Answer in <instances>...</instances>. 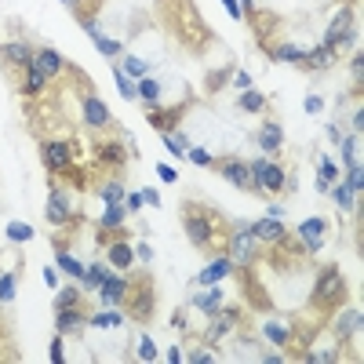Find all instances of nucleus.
<instances>
[{"label": "nucleus", "mask_w": 364, "mask_h": 364, "mask_svg": "<svg viewBox=\"0 0 364 364\" xmlns=\"http://www.w3.org/2000/svg\"><path fill=\"white\" fill-rule=\"evenodd\" d=\"M215 226H222V219L212 212V207H200L197 200H186V207H182V229H186V237H190L193 248L212 251L219 244V237H215L219 229Z\"/></svg>", "instance_id": "1"}, {"label": "nucleus", "mask_w": 364, "mask_h": 364, "mask_svg": "<svg viewBox=\"0 0 364 364\" xmlns=\"http://www.w3.org/2000/svg\"><path fill=\"white\" fill-rule=\"evenodd\" d=\"M350 295V284L343 277L339 266H324L314 280V292H309V309H321V314H331V309H339Z\"/></svg>", "instance_id": "2"}, {"label": "nucleus", "mask_w": 364, "mask_h": 364, "mask_svg": "<svg viewBox=\"0 0 364 364\" xmlns=\"http://www.w3.org/2000/svg\"><path fill=\"white\" fill-rule=\"evenodd\" d=\"M321 44H328L339 59L350 55V47L357 51V8H353V4H343V8H339V15L328 22Z\"/></svg>", "instance_id": "3"}, {"label": "nucleus", "mask_w": 364, "mask_h": 364, "mask_svg": "<svg viewBox=\"0 0 364 364\" xmlns=\"http://www.w3.org/2000/svg\"><path fill=\"white\" fill-rule=\"evenodd\" d=\"M248 171H251V190L255 193H266V197L288 193V190H284V186H288V171H284V164L266 161V157H255V161H248Z\"/></svg>", "instance_id": "4"}, {"label": "nucleus", "mask_w": 364, "mask_h": 364, "mask_svg": "<svg viewBox=\"0 0 364 364\" xmlns=\"http://www.w3.org/2000/svg\"><path fill=\"white\" fill-rule=\"evenodd\" d=\"M153 306H157V292H153V280L149 273L132 277V292L124 299V314L132 321H149L153 317Z\"/></svg>", "instance_id": "5"}, {"label": "nucleus", "mask_w": 364, "mask_h": 364, "mask_svg": "<svg viewBox=\"0 0 364 364\" xmlns=\"http://www.w3.org/2000/svg\"><path fill=\"white\" fill-rule=\"evenodd\" d=\"M73 153H76V142H69V139H44L40 142V164L51 175H66L73 168Z\"/></svg>", "instance_id": "6"}, {"label": "nucleus", "mask_w": 364, "mask_h": 364, "mask_svg": "<svg viewBox=\"0 0 364 364\" xmlns=\"http://www.w3.org/2000/svg\"><path fill=\"white\" fill-rule=\"evenodd\" d=\"M229 258H233V266H251V263H258L263 258V248H258V241L251 237V226L248 222H241V226H233V233H229Z\"/></svg>", "instance_id": "7"}, {"label": "nucleus", "mask_w": 364, "mask_h": 364, "mask_svg": "<svg viewBox=\"0 0 364 364\" xmlns=\"http://www.w3.org/2000/svg\"><path fill=\"white\" fill-rule=\"evenodd\" d=\"M44 219L55 226V229H69V226H73V219H76V204H73V197H69L62 186H51V193H47V207H44Z\"/></svg>", "instance_id": "8"}, {"label": "nucleus", "mask_w": 364, "mask_h": 364, "mask_svg": "<svg viewBox=\"0 0 364 364\" xmlns=\"http://www.w3.org/2000/svg\"><path fill=\"white\" fill-rule=\"evenodd\" d=\"M237 324H241V309L222 302L215 314H212V324H207V331H204V343L207 346H219L226 335H233V328H237Z\"/></svg>", "instance_id": "9"}, {"label": "nucleus", "mask_w": 364, "mask_h": 364, "mask_svg": "<svg viewBox=\"0 0 364 364\" xmlns=\"http://www.w3.org/2000/svg\"><path fill=\"white\" fill-rule=\"evenodd\" d=\"M295 241L306 248V255H321V248H324V241H328V219H321V215L302 219V222L295 226Z\"/></svg>", "instance_id": "10"}, {"label": "nucleus", "mask_w": 364, "mask_h": 364, "mask_svg": "<svg viewBox=\"0 0 364 364\" xmlns=\"http://www.w3.org/2000/svg\"><path fill=\"white\" fill-rule=\"evenodd\" d=\"M81 117H84V124L91 127V132H110V127H113L110 106H106V102H102L91 88L81 95Z\"/></svg>", "instance_id": "11"}, {"label": "nucleus", "mask_w": 364, "mask_h": 364, "mask_svg": "<svg viewBox=\"0 0 364 364\" xmlns=\"http://www.w3.org/2000/svg\"><path fill=\"white\" fill-rule=\"evenodd\" d=\"M91 153H95V168L110 171V175H120V168L127 161V146L120 139H102V142H95Z\"/></svg>", "instance_id": "12"}, {"label": "nucleus", "mask_w": 364, "mask_h": 364, "mask_svg": "<svg viewBox=\"0 0 364 364\" xmlns=\"http://www.w3.org/2000/svg\"><path fill=\"white\" fill-rule=\"evenodd\" d=\"M33 55H37V47L30 40H4L0 44V62H4L8 69H30Z\"/></svg>", "instance_id": "13"}, {"label": "nucleus", "mask_w": 364, "mask_h": 364, "mask_svg": "<svg viewBox=\"0 0 364 364\" xmlns=\"http://www.w3.org/2000/svg\"><path fill=\"white\" fill-rule=\"evenodd\" d=\"M229 186H237V190H251V171H248V161H241V157H215V164H212Z\"/></svg>", "instance_id": "14"}, {"label": "nucleus", "mask_w": 364, "mask_h": 364, "mask_svg": "<svg viewBox=\"0 0 364 364\" xmlns=\"http://www.w3.org/2000/svg\"><path fill=\"white\" fill-rule=\"evenodd\" d=\"M127 292H132V277L120 273V270H113V273L106 277V284H102V288H98L95 295H98V302H102V306H124Z\"/></svg>", "instance_id": "15"}, {"label": "nucleus", "mask_w": 364, "mask_h": 364, "mask_svg": "<svg viewBox=\"0 0 364 364\" xmlns=\"http://www.w3.org/2000/svg\"><path fill=\"white\" fill-rule=\"evenodd\" d=\"M84 328H88V309L84 306H62V309H55V331L62 335V339L81 335Z\"/></svg>", "instance_id": "16"}, {"label": "nucleus", "mask_w": 364, "mask_h": 364, "mask_svg": "<svg viewBox=\"0 0 364 364\" xmlns=\"http://www.w3.org/2000/svg\"><path fill=\"white\" fill-rule=\"evenodd\" d=\"M190 110V102H178V106H171V110H164L161 106V102H157V106H149V127H157V132L161 135H168V132H175V127L182 124V113H186Z\"/></svg>", "instance_id": "17"}, {"label": "nucleus", "mask_w": 364, "mask_h": 364, "mask_svg": "<svg viewBox=\"0 0 364 364\" xmlns=\"http://www.w3.org/2000/svg\"><path fill=\"white\" fill-rule=\"evenodd\" d=\"M251 226V237L258 241V248H273V244H280L284 237H288V229H284V222L280 219H255V222H248Z\"/></svg>", "instance_id": "18"}, {"label": "nucleus", "mask_w": 364, "mask_h": 364, "mask_svg": "<svg viewBox=\"0 0 364 364\" xmlns=\"http://www.w3.org/2000/svg\"><path fill=\"white\" fill-rule=\"evenodd\" d=\"M331 331H335V339H339V343H350L353 335L360 331V309L343 302V306H339V314L331 317Z\"/></svg>", "instance_id": "19"}, {"label": "nucleus", "mask_w": 364, "mask_h": 364, "mask_svg": "<svg viewBox=\"0 0 364 364\" xmlns=\"http://www.w3.org/2000/svg\"><path fill=\"white\" fill-rule=\"evenodd\" d=\"M335 59H339V55H335L328 44H317V47H306V51H302L299 66H302L306 73H324V69L335 66Z\"/></svg>", "instance_id": "20"}, {"label": "nucleus", "mask_w": 364, "mask_h": 364, "mask_svg": "<svg viewBox=\"0 0 364 364\" xmlns=\"http://www.w3.org/2000/svg\"><path fill=\"white\" fill-rule=\"evenodd\" d=\"M33 69H40L47 81H55L59 73H66L69 66H66V59L59 55L55 47H37V55H33Z\"/></svg>", "instance_id": "21"}, {"label": "nucleus", "mask_w": 364, "mask_h": 364, "mask_svg": "<svg viewBox=\"0 0 364 364\" xmlns=\"http://www.w3.org/2000/svg\"><path fill=\"white\" fill-rule=\"evenodd\" d=\"M233 270H237V266H233V258H229V255H215L212 263H207V266L200 270L197 284H200V288H204V284H219V280H226Z\"/></svg>", "instance_id": "22"}, {"label": "nucleus", "mask_w": 364, "mask_h": 364, "mask_svg": "<svg viewBox=\"0 0 364 364\" xmlns=\"http://www.w3.org/2000/svg\"><path fill=\"white\" fill-rule=\"evenodd\" d=\"M263 47H266V55H270L273 62H288V66H299L302 51H306V47H299V44H292V40H266Z\"/></svg>", "instance_id": "23"}, {"label": "nucleus", "mask_w": 364, "mask_h": 364, "mask_svg": "<svg viewBox=\"0 0 364 364\" xmlns=\"http://www.w3.org/2000/svg\"><path fill=\"white\" fill-rule=\"evenodd\" d=\"M95 197L102 200V204H120L124 200V193H127V186H124V178L120 175H106L102 182H95Z\"/></svg>", "instance_id": "24"}, {"label": "nucleus", "mask_w": 364, "mask_h": 364, "mask_svg": "<svg viewBox=\"0 0 364 364\" xmlns=\"http://www.w3.org/2000/svg\"><path fill=\"white\" fill-rule=\"evenodd\" d=\"M190 302H193L197 309H204L207 317H212L215 309L226 302V292L219 288V284H204V292H193V299H190Z\"/></svg>", "instance_id": "25"}, {"label": "nucleus", "mask_w": 364, "mask_h": 364, "mask_svg": "<svg viewBox=\"0 0 364 364\" xmlns=\"http://www.w3.org/2000/svg\"><path fill=\"white\" fill-rule=\"evenodd\" d=\"M258 146H263V153H280V146H284V127L270 117V120H263V127H258Z\"/></svg>", "instance_id": "26"}, {"label": "nucleus", "mask_w": 364, "mask_h": 364, "mask_svg": "<svg viewBox=\"0 0 364 364\" xmlns=\"http://www.w3.org/2000/svg\"><path fill=\"white\" fill-rule=\"evenodd\" d=\"M47 84H51L47 76H44L40 69L30 66V69H22V84H18V91H22L25 98H40V95L47 91Z\"/></svg>", "instance_id": "27"}, {"label": "nucleus", "mask_w": 364, "mask_h": 364, "mask_svg": "<svg viewBox=\"0 0 364 364\" xmlns=\"http://www.w3.org/2000/svg\"><path fill=\"white\" fill-rule=\"evenodd\" d=\"M124 324H127V314L113 306H106L102 314H88V328H124Z\"/></svg>", "instance_id": "28"}, {"label": "nucleus", "mask_w": 364, "mask_h": 364, "mask_svg": "<svg viewBox=\"0 0 364 364\" xmlns=\"http://www.w3.org/2000/svg\"><path fill=\"white\" fill-rule=\"evenodd\" d=\"M237 110H241V113H270V98H266L263 91L248 88V91H241V98H237Z\"/></svg>", "instance_id": "29"}, {"label": "nucleus", "mask_w": 364, "mask_h": 364, "mask_svg": "<svg viewBox=\"0 0 364 364\" xmlns=\"http://www.w3.org/2000/svg\"><path fill=\"white\" fill-rule=\"evenodd\" d=\"M110 273H113V266L106 263V258H102V263H95V266H88V270H84L81 288H84V292H98L102 284H106V277H110Z\"/></svg>", "instance_id": "30"}, {"label": "nucleus", "mask_w": 364, "mask_h": 364, "mask_svg": "<svg viewBox=\"0 0 364 364\" xmlns=\"http://www.w3.org/2000/svg\"><path fill=\"white\" fill-rule=\"evenodd\" d=\"M161 81H153V76H139V81H135V98H142L146 102V110L149 106H157V102H161Z\"/></svg>", "instance_id": "31"}, {"label": "nucleus", "mask_w": 364, "mask_h": 364, "mask_svg": "<svg viewBox=\"0 0 364 364\" xmlns=\"http://www.w3.org/2000/svg\"><path fill=\"white\" fill-rule=\"evenodd\" d=\"M124 219H127L124 200H120V204H106V207H102V215H98V229H120Z\"/></svg>", "instance_id": "32"}, {"label": "nucleus", "mask_w": 364, "mask_h": 364, "mask_svg": "<svg viewBox=\"0 0 364 364\" xmlns=\"http://www.w3.org/2000/svg\"><path fill=\"white\" fill-rule=\"evenodd\" d=\"M331 197H335V207H339V212H357V193L346 186V182H331V190H328Z\"/></svg>", "instance_id": "33"}, {"label": "nucleus", "mask_w": 364, "mask_h": 364, "mask_svg": "<svg viewBox=\"0 0 364 364\" xmlns=\"http://www.w3.org/2000/svg\"><path fill=\"white\" fill-rule=\"evenodd\" d=\"M81 299H84L81 280H76V284H59V288H55V309H62V306H81Z\"/></svg>", "instance_id": "34"}, {"label": "nucleus", "mask_w": 364, "mask_h": 364, "mask_svg": "<svg viewBox=\"0 0 364 364\" xmlns=\"http://www.w3.org/2000/svg\"><path fill=\"white\" fill-rule=\"evenodd\" d=\"M263 335H266L273 346H280V350L292 346V328H284V324H277V321H263Z\"/></svg>", "instance_id": "35"}, {"label": "nucleus", "mask_w": 364, "mask_h": 364, "mask_svg": "<svg viewBox=\"0 0 364 364\" xmlns=\"http://www.w3.org/2000/svg\"><path fill=\"white\" fill-rule=\"evenodd\" d=\"M4 237H8L11 244H30V241H33V226H30V222L11 219V222H8V229H4Z\"/></svg>", "instance_id": "36"}, {"label": "nucleus", "mask_w": 364, "mask_h": 364, "mask_svg": "<svg viewBox=\"0 0 364 364\" xmlns=\"http://www.w3.org/2000/svg\"><path fill=\"white\" fill-rule=\"evenodd\" d=\"M59 266H62V273H69L73 280H84V263H81V258H76V255H69L66 248H59Z\"/></svg>", "instance_id": "37"}, {"label": "nucleus", "mask_w": 364, "mask_h": 364, "mask_svg": "<svg viewBox=\"0 0 364 364\" xmlns=\"http://www.w3.org/2000/svg\"><path fill=\"white\" fill-rule=\"evenodd\" d=\"M357 146H360V135H339V153H343V164L346 168L360 164L357 161Z\"/></svg>", "instance_id": "38"}, {"label": "nucleus", "mask_w": 364, "mask_h": 364, "mask_svg": "<svg viewBox=\"0 0 364 364\" xmlns=\"http://www.w3.org/2000/svg\"><path fill=\"white\" fill-rule=\"evenodd\" d=\"M15 288H18V273H0V306L15 302Z\"/></svg>", "instance_id": "39"}, {"label": "nucleus", "mask_w": 364, "mask_h": 364, "mask_svg": "<svg viewBox=\"0 0 364 364\" xmlns=\"http://www.w3.org/2000/svg\"><path fill=\"white\" fill-rule=\"evenodd\" d=\"M229 76H233V66H226V69H212V73L204 76V88L215 95V91H222V84L229 81Z\"/></svg>", "instance_id": "40"}, {"label": "nucleus", "mask_w": 364, "mask_h": 364, "mask_svg": "<svg viewBox=\"0 0 364 364\" xmlns=\"http://www.w3.org/2000/svg\"><path fill=\"white\" fill-rule=\"evenodd\" d=\"M120 69H124L127 76H135V81H139V76H146V73H149L146 59H139V55H124V59H120Z\"/></svg>", "instance_id": "41"}, {"label": "nucleus", "mask_w": 364, "mask_h": 364, "mask_svg": "<svg viewBox=\"0 0 364 364\" xmlns=\"http://www.w3.org/2000/svg\"><path fill=\"white\" fill-rule=\"evenodd\" d=\"M161 139H164V149H168V153H175V157H186V135H182L178 127H175V132H168V135H161Z\"/></svg>", "instance_id": "42"}, {"label": "nucleus", "mask_w": 364, "mask_h": 364, "mask_svg": "<svg viewBox=\"0 0 364 364\" xmlns=\"http://www.w3.org/2000/svg\"><path fill=\"white\" fill-rule=\"evenodd\" d=\"M182 360H190V364H212L215 360V346H197L193 353H182Z\"/></svg>", "instance_id": "43"}, {"label": "nucleus", "mask_w": 364, "mask_h": 364, "mask_svg": "<svg viewBox=\"0 0 364 364\" xmlns=\"http://www.w3.org/2000/svg\"><path fill=\"white\" fill-rule=\"evenodd\" d=\"M95 47L102 51V55H110V59H120V55H124V44H120V40H110V37H95Z\"/></svg>", "instance_id": "44"}, {"label": "nucleus", "mask_w": 364, "mask_h": 364, "mask_svg": "<svg viewBox=\"0 0 364 364\" xmlns=\"http://www.w3.org/2000/svg\"><path fill=\"white\" fill-rule=\"evenodd\" d=\"M343 182L360 197V190H364V171H360V164H353V168H346V175H343Z\"/></svg>", "instance_id": "45"}, {"label": "nucleus", "mask_w": 364, "mask_h": 364, "mask_svg": "<svg viewBox=\"0 0 364 364\" xmlns=\"http://www.w3.org/2000/svg\"><path fill=\"white\" fill-rule=\"evenodd\" d=\"M317 178L335 182V178H339V164H335L331 157H321V161H317Z\"/></svg>", "instance_id": "46"}, {"label": "nucleus", "mask_w": 364, "mask_h": 364, "mask_svg": "<svg viewBox=\"0 0 364 364\" xmlns=\"http://www.w3.org/2000/svg\"><path fill=\"white\" fill-rule=\"evenodd\" d=\"M135 357H139V360H157V357H161V353H157V343H153L149 335H142V339H139V350H135Z\"/></svg>", "instance_id": "47"}, {"label": "nucleus", "mask_w": 364, "mask_h": 364, "mask_svg": "<svg viewBox=\"0 0 364 364\" xmlns=\"http://www.w3.org/2000/svg\"><path fill=\"white\" fill-rule=\"evenodd\" d=\"M186 157H190L197 168H212V164H215L212 153H207V149H197V146H186Z\"/></svg>", "instance_id": "48"}, {"label": "nucleus", "mask_w": 364, "mask_h": 364, "mask_svg": "<svg viewBox=\"0 0 364 364\" xmlns=\"http://www.w3.org/2000/svg\"><path fill=\"white\" fill-rule=\"evenodd\" d=\"M47 360H51V364H62V360H66V346H62V335H59V331H55V343H51Z\"/></svg>", "instance_id": "49"}, {"label": "nucleus", "mask_w": 364, "mask_h": 364, "mask_svg": "<svg viewBox=\"0 0 364 364\" xmlns=\"http://www.w3.org/2000/svg\"><path fill=\"white\" fill-rule=\"evenodd\" d=\"M350 69H353V84L360 88V76H364V55H360V51L350 55Z\"/></svg>", "instance_id": "50"}, {"label": "nucleus", "mask_w": 364, "mask_h": 364, "mask_svg": "<svg viewBox=\"0 0 364 364\" xmlns=\"http://www.w3.org/2000/svg\"><path fill=\"white\" fill-rule=\"evenodd\" d=\"M229 84H233V88H237V91H248V88H251V73H244V69H237V73H233V76H229Z\"/></svg>", "instance_id": "51"}, {"label": "nucleus", "mask_w": 364, "mask_h": 364, "mask_svg": "<svg viewBox=\"0 0 364 364\" xmlns=\"http://www.w3.org/2000/svg\"><path fill=\"white\" fill-rule=\"evenodd\" d=\"M157 175H161V182H164V186H171V182H178V171H175L171 164H157Z\"/></svg>", "instance_id": "52"}, {"label": "nucleus", "mask_w": 364, "mask_h": 364, "mask_svg": "<svg viewBox=\"0 0 364 364\" xmlns=\"http://www.w3.org/2000/svg\"><path fill=\"white\" fill-rule=\"evenodd\" d=\"M321 110H324V98H321V95H306V113L317 117Z\"/></svg>", "instance_id": "53"}, {"label": "nucleus", "mask_w": 364, "mask_h": 364, "mask_svg": "<svg viewBox=\"0 0 364 364\" xmlns=\"http://www.w3.org/2000/svg\"><path fill=\"white\" fill-rule=\"evenodd\" d=\"M81 30L95 40V37H102V25H98V18H81Z\"/></svg>", "instance_id": "54"}, {"label": "nucleus", "mask_w": 364, "mask_h": 364, "mask_svg": "<svg viewBox=\"0 0 364 364\" xmlns=\"http://www.w3.org/2000/svg\"><path fill=\"white\" fill-rule=\"evenodd\" d=\"M142 204H146V200H142V193H124V207H127V212H139Z\"/></svg>", "instance_id": "55"}, {"label": "nucleus", "mask_w": 364, "mask_h": 364, "mask_svg": "<svg viewBox=\"0 0 364 364\" xmlns=\"http://www.w3.org/2000/svg\"><path fill=\"white\" fill-rule=\"evenodd\" d=\"M149 258H153V248L142 241V244H135V263H149Z\"/></svg>", "instance_id": "56"}, {"label": "nucleus", "mask_w": 364, "mask_h": 364, "mask_svg": "<svg viewBox=\"0 0 364 364\" xmlns=\"http://www.w3.org/2000/svg\"><path fill=\"white\" fill-rule=\"evenodd\" d=\"M44 284H47V288H51V292H55V288H59V273H55V270H51V266L44 270Z\"/></svg>", "instance_id": "57"}, {"label": "nucleus", "mask_w": 364, "mask_h": 364, "mask_svg": "<svg viewBox=\"0 0 364 364\" xmlns=\"http://www.w3.org/2000/svg\"><path fill=\"white\" fill-rule=\"evenodd\" d=\"M142 200H146V204H161V193L153 190V186H146V190H142Z\"/></svg>", "instance_id": "58"}, {"label": "nucleus", "mask_w": 364, "mask_h": 364, "mask_svg": "<svg viewBox=\"0 0 364 364\" xmlns=\"http://www.w3.org/2000/svg\"><path fill=\"white\" fill-rule=\"evenodd\" d=\"M266 215H270V219H284V204H277V200H273V204L266 207Z\"/></svg>", "instance_id": "59"}, {"label": "nucleus", "mask_w": 364, "mask_h": 364, "mask_svg": "<svg viewBox=\"0 0 364 364\" xmlns=\"http://www.w3.org/2000/svg\"><path fill=\"white\" fill-rule=\"evenodd\" d=\"M164 357H168L171 364H178V360H182V346H168V353H164Z\"/></svg>", "instance_id": "60"}, {"label": "nucleus", "mask_w": 364, "mask_h": 364, "mask_svg": "<svg viewBox=\"0 0 364 364\" xmlns=\"http://www.w3.org/2000/svg\"><path fill=\"white\" fill-rule=\"evenodd\" d=\"M171 324L175 328H186V314H182V309H178V314H171Z\"/></svg>", "instance_id": "61"}, {"label": "nucleus", "mask_w": 364, "mask_h": 364, "mask_svg": "<svg viewBox=\"0 0 364 364\" xmlns=\"http://www.w3.org/2000/svg\"><path fill=\"white\" fill-rule=\"evenodd\" d=\"M280 360H284V353H266L263 357V364H280Z\"/></svg>", "instance_id": "62"}, {"label": "nucleus", "mask_w": 364, "mask_h": 364, "mask_svg": "<svg viewBox=\"0 0 364 364\" xmlns=\"http://www.w3.org/2000/svg\"><path fill=\"white\" fill-rule=\"evenodd\" d=\"M0 357H4V346H0Z\"/></svg>", "instance_id": "63"}, {"label": "nucleus", "mask_w": 364, "mask_h": 364, "mask_svg": "<svg viewBox=\"0 0 364 364\" xmlns=\"http://www.w3.org/2000/svg\"><path fill=\"white\" fill-rule=\"evenodd\" d=\"M62 4H66V0H62Z\"/></svg>", "instance_id": "64"}]
</instances>
